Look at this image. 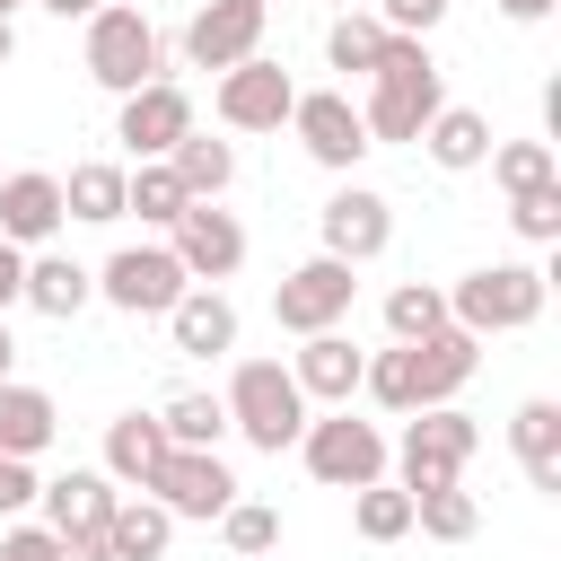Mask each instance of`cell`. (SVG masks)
<instances>
[{
  "instance_id": "cell-30",
  "label": "cell",
  "mask_w": 561,
  "mask_h": 561,
  "mask_svg": "<svg viewBox=\"0 0 561 561\" xmlns=\"http://www.w3.org/2000/svg\"><path fill=\"white\" fill-rule=\"evenodd\" d=\"M351 526H359L368 543H403V535H412V491H403V482H359V491H351Z\"/></svg>"
},
{
  "instance_id": "cell-19",
  "label": "cell",
  "mask_w": 561,
  "mask_h": 561,
  "mask_svg": "<svg viewBox=\"0 0 561 561\" xmlns=\"http://www.w3.org/2000/svg\"><path fill=\"white\" fill-rule=\"evenodd\" d=\"M61 219H70V210H61V175L18 167V175L0 184V237H9V245H44Z\"/></svg>"
},
{
  "instance_id": "cell-16",
  "label": "cell",
  "mask_w": 561,
  "mask_h": 561,
  "mask_svg": "<svg viewBox=\"0 0 561 561\" xmlns=\"http://www.w3.org/2000/svg\"><path fill=\"white\" fill-rule=\"evenodd\" d=\"M184 131H193V96H184L175 79L131 88V96H123V114H114V140H123L131 158H167Z\"/></svg>"
},
{
  "instance_id": "cell-10",
  "label": "cell",
  "mask_w": 561,
  "mask_h": 561,
  "mask_svg": "<svg viewBox=\"0 0 561 561\" xmlns=\"http://www.w3.org/2000/svg\"><path fill=\"white\" fill-rule=\"evenodd\" d=\"M351 298H359L351 263H342V254H307L298 272H280L272 316H280V333H324V324H342V316H351Z\"/></svg>"
},
{
  "instance_id": "cell-20",
  "label": "cell",
  "mask_w": 561,
  "mask_h": 561,
  "mask_svg": "<svg viewBox=\"0 0 561 561\" xmlns=\"http://www.w3.org/2000/svg\"><path fill=\"white\" fill-rule=\"evenodd\" d=\"M167 342H175L184 359H219V351H237V307H228L210 280H193V289L167 307Z\"/></svg>"
},
{
  "instance_id": "cell-6",
  "label": "cell",
  "mask_w": 561,
  "mask_h": 561,
  "mask_svg": "<svg viewBox=\"0 0 561 561\" xmlns=\"http://www.w3.org/2000/svg\"><path fill=\"white\" fill-rule=\"evenodd\" d=\"M88 79L114 88V96H131V88L158 79V26H149L140 0H105L88 18Z\"/></svg>"
},
{
  "instance_id": "cell-42",
  "label": "cell",
  "mask_w": 561,
  "mask_h": 561,
  "mask_svg": "<svg viewBox=\"0 0 561 561\" xmlns=\"http://www.w3.org/2000/svg\"><path fill=\"white\" fill-rule=\"evenodd\" d=\"M61 561H114L105 535H61Z\"/></svg>"
},
{
  "instance_id": "cell-29",
  "label": "cell",
  "mask_w": 561,
  "mask_h": 561,
  "mask_svg": "<svg viewBox=\"0 0 561 561\" xmlns=\"http://www.w3.org/2000/svg\"><path fill=\"white\" fill-rule=\"evenodd\" d=\"M184 202H193V193L175 184V167H167V158H140V167L123 175V210H140L149 228H175V219H184Z\"/></svg>"
},
{
  "instance_id": "cell-43",
  "label": "cell",
  "mask_w": 561,
  "mask_h": 561,
  "mask_svg": "<svg viewBox=\"0 0 561 561\" xmlns=\"http://www.w3.org/2000/svg\"><path fill=\"white\" fill-rule=\"evenodd\" d=\"M500 18H517V26H535V18H552V0H491Z\"/></svg>"
},
{
  "instance_id": "cell-5",
  "label": "cell",
  "mask_w": 561,
  "mask_h": 561,
  "mask_svg": "<svg viewBox=\"0 0 561 561\" xmlns=\"http://www.w3.org/2000/svg\"><path fill=\"white\" fill-rule=\"evenodd\" d=\"M298 456H307V473H316L324 491L386 482V430H377V421H351V403H333L324 421L307 412V430H298Z\"/></svg>"
},
{
  "instance_id": "cell-46",
  "label": "cell",
  "mask_w": 561,
  "mask_h": 561,
  "mask_svg": "<svg viewBox=\"0 0 561 561\" xmlns=\"http://www.w3.org/2000/svg\"><path fill=\"white\" fill-rule=\"evenodd\" d=\"M9 53H18V26H9V18H0V61H9Z\"/></svg>"
},
{
  "instance_id": "cell-25",
  "label": "cell",
  "mask_w": 561,
  "mask_h": 561,
  "mask_svg": "<svg viewBox=\"0 0 561 561\" xmlns=\"http://www.w3.org/2000/svg\"><path fill=\"white\" fill-rule=\"evenodd\" d=\"M53 430H61L53 394H44V386L0 377V456H44V447H53Z\"/></svg>"
},
{
  "instance_id": "cell-14",
  "label": "cell",
  "mask_w": 561,
  "mask_h": 561,
  "mask_svg": "<svg viewBox=\"0 0 561 561\" xmlns=\"http://www.w3.org/2000/svg\"><path fill=\"white\" fill-rule=\"evenodd\" d=\"M167 245H175L184 280H210V289L245 263V228H237V210H219V202H184V219L167 228Z\"/></svg>"
},
{
  "instance_id": "cell-24",
  "label": "cell",
  "mask_w": 561,
  "mask_h": 561,
  "mask_svg": "<svg viewBox=\"0 0 561 561\" xmlns=\"http://www.w3.org/2000/svg\"><path fill=\"white\" fill-rule=\"evenodd\" d=\"M421 149H430V167H447V175H473V167L491 158V123H482L473 105H438V114L421 123Z\"/></svg>"
},
{
  "instance_id": "cell-12",
  "label": "cell",
  "mask_w": 561,
  "mask_h": 561,
  "mask_svg": "<svg viewBox=\"0 0 561 561\" xmlns=\"http://www.w3.org/2000/svg\"><path fill=\"white\" fill-rule=\"evenodd\" d=\"M219 123L228 131H280L289 123V105H298V88H289V70L280 61H263V53H245L237 70H219Z\"/></svg>"
},
{
  "instance_id": "cell-8",
  "label": "cell",
  "mask_w": 561,
  "mask_h": 561,
  "mask_svg": "<svg viewBox=\"0 0 561 561\" xmlns=\"http://www.w3.org/2000/svg\"><path fill=\"white\" fill-rule=\"evenodd\" d=\"M289 131H298V149L324 167V175H351L377 140H368V123H359V105L342 96V88H307L298 105H289Z\"/></svg>"
},
{
  "instance_id": "cell-45",
  "label": "cell",
  "mask_w": 561,
  "mask_h": 561,
  "mask_svg": "<svg viewBox=\"0 0 561 561\" xmlns=\"http://www.w3.org/2000/svg\"><path fill=\"white\" fill-rule=\"evenodd\" d=\"M18 368V342H9V316H0V377Z\"/></svg>"
},
{
  "instance_id": "cell-49",
  "label": "cell",
  "mask_w": 561,
  "mask_h": 561,
  "mask_svg": "<svg viewBox=\"0 0 561 561\" xmlns=\"http://www.w3.org/2000/svg\"><path fill=\"white\" fill-rule=\"evenodd\" d=\"M140 9H149V0H140Z\"/></svg>"
},
{
  "instance_id": "cell-28",
  "label": "cell",
  "mask_w": 561,
  "mask_h": 561,
  "mask_svg": "<svg viewBox=\"0 0 561 561\" xmlns=\"http://www.w3.org/2000/svg\"><path fill=\"white\" fill-rule=\"evenodd\" d=\"M61 210L88 219V228L123 219V167H114V158H79V167L61 175Z\"/></svg>"
},
{
  "instance_id": "cell-27",
  "label": "cell",
  "mask_w": 561,
  "mask_h": 561,
  "mask_svg": "<svg viewBox=\"0 0 561 561\" xmlns=\"http://www.w3.org/2000/svg\"><path fill=\"white\" fill-rule=\"evenodd\" d=\"M167 167H175V184H184L193 202H219V193L237 184V149L210 140V131H184V140L167 149Z\"/></svg>"
},
{
  "instance_id": "cell-48",
  "label": "cell",
  "mask_w": 561,
  "mask_h": 561,
  "mask_svg": "<svg viewBox=\"0 0 561 561\" xmlns=\"http://www.w3.org/2000/svg\"><path fill=\"white\" fill-rule=\"evenodd\" d=\"M342 9H368V0H342Z\"/></svg>"
},
{
  "instance_id": "cell-13",
  "label": "cell",
  "mask_w": 561,
  "mask_h": 561,
  "mask_svg": "<svg viewBox=\"0 0 561 561\" xmlns=\"http://www.w3.org/2000/svg\"><path fill=\"white\" fill-rule=\"evenodd\" d=\"M316 228H324V254H342V263L359 272V263H377V254L394 245V202H386L377 184H342V193L316 210Z\"/></svg>"
},
{
  "instance_id": "cell-26",
  "label": "cell",
  "mask_w": 561,
  "mask_h": 561,
  "mask_svg": "<svg viewBox=\"0 0 561 561\" xmlns=\"http://www.w3.org/2000/svg\"><path fill=\"white\" fill-rule=\"evenodd\" d=\"M105 543H114V561H167V543H175V517L140 491V500H114V517H105Z\"/></svg>"
},
{
  "instance_id": "cell-21",
  "label": "cell",
  "mask_w": 561,
  "mask_h": 561,
  "mask_svg": "<svg viewBox=\"0 0 561 561\" xmlns=\"http://www.w3.org/2000/svg\"><path fill=\"white\" fill-rule=\"evenodd\" d=\"M167 421L158 412H123V421H105V473L114 482H131V491H149V473L167 465Z\"/></svg>"
},
{
  "instance_id": "cell-1",
  "label": "cell",
  "mask_w": 561,
  "mask_h": 561,
  "mask_svg": "<svg viewBox=\"0 0 561 561\" xmlns=\"http://www.w3.org/2000/svg\"><path fill=\"white\" fill-rule=\"evenodd\" d=\"M473 368H482V333H465V324H438V333H421V342H394V351H377V359L359 368V386H368L386 412H430V403H456Z\"/></svg>"
},
{
  "instance_id": "cell-2",
  "label": "cell",
  "mask_w": 561,
  "mask_h": 561,
  "mask_svg": "<svg viewBox=\"0 0 561 561\" xmlns=\"http://www.w3.org/2000/svg\"><path fill=\"white\" fill-rule=\"evenodd\" d=\"M438 105H447V79L430 61V35H386V53L368 70V105H359L368 140H421V123Z\"/></svg>"
},
{
  "instance_id": "cell-15",
  "label": "cell",
  "mask_w": 561,
  "mask_h": 561,
  "mask_svg": "<svg viewBox=\"0 0 561 561\" xmlns=\"http://www.w3.org/2000/svg\"><path fill=\"white\" fill-rule=\"evenodd\" d=\"M263 18H272V0H202L193 26H184V61L193 70H237L263 44Z\"/></svg>"
},
{
  "instance_id": "cell-37",
  "label": "cell",
  "mask_w": 561,
  "mask_h": 561,
  "mask_svg": "<svg viewBox=\"0 0 561 561\" xmlns=\"http://www.w3.org/2000/svg\"><path fill=\"white\" fill-rule=\"evenodd\" d=\"M508 228L526 245H561V184H535V193H508Z\"/></svg>"
},
{
  "instance_id": "cell-44",
  "label": "cell",
  "mask_w": 561,
  "mask_h": 561,
  "mask_svg": "<svg viewBox=\"0 0 561 561\" xmlns=\"http://www.w3.org/2000/svg\"><path fill=\"white\" fill-rule=\"evenodd\" d=\"M44 9H53V18H96L105 0H44Z\"/></svg>"
},
{
  "instance_id": "cell-35",
  "label": "cell",
  "mask_w": 561,
  "mask_h": 561,
  "mask_svg": "<svg viewBox=\"0 0 561 561\" xmlns=\"http://www.w3.org/2000/svg\"><path fill=\"white\" fill-rule=\"evenodd\" d=\"M438 324H447V289L403 280V289L386 298V333H394V342H421V333H438Z\"/></svg>"
},
{
  "instance_id": "cell-18",
  "label": "cell",
  "mask_w": 561,
  "mask_h": 561,
  "mask_svg": "<svg viewBox=\"0 0 561 561\" xmlns=\"http://www.w3.org/2000/svg\"><path fill=\"white\" fill-rule=\"evenodd\" d=\"M35 500H44V526H53V535H105V517H114L123 491H114L105 465H70V473H53Z\"/></svg>"
},
{
  "instance_id": "cell-40",
  "label": "cell",
  "mask_w": 561,
  "mask_h": 561,
  "mask_svg": "<svg viewBox=\"0 0 561 561\" xmlns=\"http://www.w3.org/2000/svg\"><path fill=\"white\" fill-rule=\"evenodd\" d=\"M35 491H44V482H35V456H0V517H18Z\"/></svg>"
},
{
  "instance_id": "cell-34",
  "label": "cell",
  "mask_w": 561,
  "mask_h": 561,
  "mask_svg": "<svg viewBox=\"0 0 561 561\" xmlns=\"http://www.w3.org/2000/svg\"><path fill=\"white\" fill-rule=\"evenodd\" d=\"M158 421H167L175 447H219V438H228V403H219V394H167Z\"/></svg>"
},
{
  "instance_id": "cell-31",
  "label": "cell",
  "mask_w": 561,
  "mask_h": 561,
  "mask_svg": "<svg viewBox=\"0 0 561 561\" xmlns=\"http://www.w3.org/2000/svg\"><path fill=\"white\" fill-rule=\"evenodd\" d=\"M412 526H421V535H438V543H465V535L482 526V508H473V491H465V482H438V491H412Z\"/></svg>"
},
{
  "instance_id": "cell-7",
  "label": "cell",
  "mask_w": 561,
  "mask_h": 561,
  "mask_svg": "<svg viewBox=\"0 0 561 561\" xmlns=\"http://www.w3.org/2000/svg\"><path fill=\"white\" fill-rule=\"evenodd\" d=\"M403 421H412L403 447H386V465L403 473V491H438V482H456L465 456L482 447V430H473L456 403H430V412H403Z\"/></svg>"
},
{
  "instance_id": "cell-36",
  "label": "cell",
  "mask_w": 561,
  "mask_h": 561,
  "mask_svg": "<svg viewBox=\"0 0 561 561\" xmlns=\"http://www.w3.org/2000/svg\"><path fill=\"white\" fill-rule=\"evenodd\" d=\"M219 535H228V552L263 561V552L280 543V508H263V500H228V508H219Z\"/></svg>"
},
{
  "instance_id": "cell-38",
  "label": "cell",
  "mask_w": 561,
  "mask_h": 561,
  "mask_svg": "<svg viewBox=\"0 0 561 561\" xmlns=\"http://www.w3.org/2000/svg\"><path fill=\"white\" fill-rule=\"evenodd\" d=\"M368 18H377L386 35H430V26L447 18V0H368Z\"/></svg>"
},
{
  "instance_id": "cell-23",
  "label": "cell",
  "mask_w": 561,
  "mask_h": 561,
  "mask_svg": "<svg viewBox=\"0 0 561 561\" xmlns=\"http://www.w3.org/2000/svg\"><path fill=\"white\" fill-rule=\"evenodd\" d=\"M508 447H517V465H526V482H535V491H561V403H552V394L517 403Z\"/></svg>"
},
{
  "instance_id": "cell-9",
  "label": "cell",
  "mask_w": 561,
  "mask_h": 561,
  "mask_svg": "<svg viewBox=\"0 0 561 561\" xmlns=\"http://www.w3.org/2000/svg\"><path fill=\"white\" fill-rule=\"evenodd\" d=\"M184 289H193V280H184L175 245H123V254H105V272H96V298L123 307V316H167Z\"/></svg>"
},
{
  "instance_id": "cell-3",
  "label": "cell",
  "mask_w": 561,
  "mask_h": 561,
  "mask_svg": "<svg viewBox=\"0 0 561 561\" xmlns=\"http://www.w3.org/2000/svg\"><path fill=\"white\" fill-rule=\"evenodd\" d=\"M219 403H228V430H237L245 447H263V456L298 447V430H307V394H298V377H289L280 359H245Z\"/></svg>"
},
{
  "instance_id": "cell-4",
  "label": "cell",
  "mask_w": 561,
  "mask_h": 561,
  "mask_svg": "<svg viewBox=\"0 0 561 561\" xmlns=\"http://www.w3.org/2000/svg\"><path fill=\"white\" fill-rule=\"evenodd\" d=\"M543 316V272L535 263H482L447 289V324L465 333H526Z\"/></svg>"
},
{
  "instance_id": "cell-47",
  "label": "cell",
  "mask_w": 561,
  "mask_h": 561,
  "mask_svg": "<svg viewBox=\"0 0 561 561\" xmlns=\"http://www.w3.org/2000/svg\"><path fill=\"white\" fill-rule=\"evenodd\" d=\"M9 9H18V0H0V18H9Z\"/></svg>"
},
{
  "instance_id": "cell-17",
  "label": "cell",
  "mask_w": 561,
  "mask_h": 561,
  "mask_svg": "<svg viewBox=\"0 0 561 561\" xmlns=\"http://www.w3.org/2000/svg\"><path fill=\"white\" fill-rule=\"evenodd\" d=\"M359 368H368V351H359L342 324H324V333H298V359H289V377H298V394H307V403H351V394H359Z\"/></svg>"
},
{
  "instance_id": "cell-39",
  "label": "cell",
  "mask_w": 561,
  "mask_h": 561,
  "mask_svg": "<svg viewBox=\"0 0 561 561\" xmlns=\"http://www.w3.org/2000/svg\"><path fill=\"white\" fill-rule=\"evenodd\" d=\"M0 561H61V535L53 526H9L0 535Z\"/></svg>"
},
{
  "instance_id": "cell-33",
  "label": "cell",
  "mask_w": 561,
  "mask_h": 561,
  "mask_svg": "<svg viewBox=\"0 0 561 561\" xmlns=\"http://www.w3.org/2000/svg\"><path fill=\"white\" fill-rule=\"evenodd\" d=\"M491 175H500V193H535V184H561V167H552V140H491V158H482Z\"/></svg>"
},
{
  "instance_id": "cell-11",
  "label": "cell",
  "mask_w": 561,
  "mask_h": 561,
  "mask_svg": "<svg viewBox=\"0 0 561 561\" xmlns=\"http://www.w3.org/2000/svg\"><path fill=\"white\" fill-rule=\"evenodd\" d=\"M149 500H158L167 517H202V526H219V508L237 500V473L219 465V447H167V465L149 473Z\"/></svg>"
},
{
  "instance_id": "cell-32",
  "label": "cell",
  "mask_w": 561,
  "mask_h": 561,
  "mask_svg": "<svg viewBox=\"0 0 561 561\" xmlns=\"http://www.w3.org/2000/svg\"><path fill=\"white\" fill-rule=\"evenodd\" d=\"M377 53H386V26H377L368 9H342V18L324 26V61H333V70H359V79H368Z\"/></svg>"
},
{
  "instance_id": "cell-22",
  "label": "cell",
  "mask_w": 561,
  "mask_h": 561,
  "mask_svg": "<svg viewBox=\"0 0 561 561\" xmlns=\"http://www.w3.org/2000/svg\"><path fill=\"white\" fill-rule=\"evenodd\" d=\"M88 298H96V272H88V263H70V254H26V298H18V307L70 324Z\"/></svg>"
},
{
  "instance_id": "cell-41",
  "label": "cell",
  "mask_w": 561,
  "mask_h": 561,
  "mask_svg": "<svg viewBox=\"0 0 561 561\" xmlns=\"http://www.w3.org/2000/svg\"><path fill=\"white\" fill-rule=\"evenodd\" d=\"M18 298H26V245H9V237H0V316H9Z\"/></svg>"
}]
</instances>
